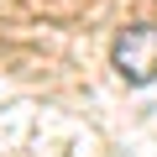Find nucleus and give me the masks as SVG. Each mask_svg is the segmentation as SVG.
<instances>
[{
    "label": "nucleus",
    "mask_w": 157,
    "mask_h": 157,
    "mask_svg": "<svg viewBox=\"0 0 157 157\" xmlns=\"http://www.w3.org/2000/svg\"><path fill=\"white\" fill-rule=\"evenodd\" d=\"M110 63L126 84H152L157 78V21H136L115 37L110 47Z\"/></svg>",
    "instance_id": "1"
}]
</instances>
